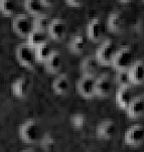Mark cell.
Here are the masks:
<instances>
[{
    "mask_svg": "<svg viewBox=\"0 0 144 152\" xmlns=\"http://www.w3.org/2000/svg\"><path fill=\"white\" fill-rule=\"evenodd\" d=\"M18 135L24 143H37L42 139V127L35 119H28L20 125Z\"/></svg>",
    "mask_w": 144,
    "mask_h": 152,
    "instance_id": "6da1fadb",
    "label": "cell"
},
{
    "mask_svg": "<svg viewBox=\"0 0 144 152\" xmlns=\"http://www.w3.org/2000/svg\"><path fill=\"white\" fill-rule=\"evenodd\" d=\"M133 61V51L130 48V46L124 45L116 50L115 56L112 61V66L119 71H128V69L132 66Z\"/></svg>",
    "mask_w": 144,
    "mask_h": 152,
    "instance_id": "7a4b0ae2",
    "label": "cell"
},
{
    "mask_svg": "<svg viewBox=\"0 0 144 152\" xmlns=\"http://www.w3.org/2000/svg\"><path fill=\"white\" fill-rule=\"evenodd\" d=\"M115 53H116V48H115L114 42L112 39L108 38V39H105L97 48L95 58L98 61L99 65L109 66L112 64Z\"/></svg>",
    "mask_w": 144,
    "mask_h": 152,
    "instance_id": "3957f363",
    "label": "cell"
},
{
    "mask_svg": "<svg viewBox=\"0 0 144 152\" xmlns=\"http://www.w3.org/2000/svg\"><path fill=\"white\" fill-rule=\"evenodd\" d=\"M15 56H16L17 61L25 69H32L37 63L34 56V48L28 45L26 42L20 43L16 46Z\"/></svg>",
    "mask_w": 144,
    "mask_h": 152,
    "instance_id": "277c9868",
    "label": "cell"
},
{
    "mask_svg": "<svg viewBox=\"0 0 144 152\" xmlns=\"http://www.w3.org/2000/svg\"><path fill=\"white\" fill-rule=\"evenodd\" d=\"M12 29L20 37L26 38L33 30L32 19L26 14H17L12 20Z\"/></svg>",
    "mask_w": 144,
    "mask_h": 152,
    "instance_id": "5b68a950",
    "label": "cell"
},
{
    "mask_svg": "<svg viewBox=\"0 0 144 152\" xmlns=\"http://www.w3.org/2000/svg\"><path fill=\"white\" fill-rule=\"evenodd\" d=\"M95 81L94 76H82L77 82V91L85 99H92L95 97Z\"/></svg>",
    "mask_w": 144,
    "mask_h": 152,
    "instance_id": "8992f818",
    "label": "cell"
},
{
    "mask_svg": "<svg viewBox=\"0 0 144 152\" xmlns=\"http://www.w3.org/2000/svg\"><path fill=\"white\" fill-rule=\"evenodd\" d=\"M144 141V127L141 124L130 126L124 134V142L128 146H138Z\"/></svg>",
    "mask_w": 144,
    "mask_h": 152,
    "instance_id": "52a82bcc",
    "label": "cell"
},
{
    "mask_svg": "<svg viewBox=\"0 0 144 152\" xmlns=\"http://www.w3.org/2000/svg\"><path fill=\"white\" fill-rule=\"evenodd\" d=\"M68 26L64 19L61 18H53L50 20V23L48 25L47 33L48 37H50L53 40H63L67 34Z\"/></svg>",
    "mask_w": 144,
    "mask_h": 152,
    "instance_id": "ba28073f",
    "label": "cell"
},
{
    "mask_svg": "<svg viewBox=\"0 0 144 152\" xmlns=\"http://www.w3.org/2000/svg\"><path fill=\"white\" fill-rule=\"evenodd\" d=\"M112 92V80L108 74H102L95 81V96L107 98Z\"/></svg>",
    "mask_w": 144,
    "mask_h": 152,
    "instance_id": "9c48e42d",
    "label": "cell"
},
{
    "mask_svg": "<svg viewBox=\"0 0 144 152\" xmlns=\"http://www.w3.org/2000/svg\"><path fill=\"white\" fill-rule=\"evenodd\" d=\"M117 124L112 119H105L98 124L96 128V135L99 139L108 140L116 135Z\"/></svg>",
    "mask_w": 144,
    "mask_h": 152,
    "instance_id": "30bf717a",
    "label": "cell"
},
{
    "mask_svg": "<svg viewBox=\"0 0 144 152\" xmlns=\"http://www.w3.org/2000/svg\"><path fill=\"white\" fill-rule=\"evenodd\" d=\"M104 28L102 20L99 17H94L88 22L87 25V37L91 42H99L103 37Z\"/></svg>",
    "mask_w": 144,
    "mask_h": 152,
    "instance_id": "8fae6325",
    "label": "cell"
},
{
    "mask_svg": "<svg viewBox=\"0 0 144 152\" xmlns=\"http://www.w3.org/2000/svg\"><path fill=\"white\" fill-rule=\"evenodd\" d=\"M51 3L45 0H27L24 1V9L28 14L32 15L33 17L38 15L47 14V10Z\"/></svg>",
    "mask_w": 144,
    "mask_h": 152,
    "instance_id": "7c38bea8",
    "label": "cell"
},
{
    "mask_svg": "<svg viewBox=\"0 0 144 152\" xmlns=\"http://www.w3.org/2000/svg\"><path fill=\"white\" fill-rule=\"evenodd\" d=\"M30 91V84L27 78L19 77L15 79V81L11 85L12 95L17 99H24L28 96Z\"/></svg>",
    "mask_w": 144,
    "mask_h": 152,
    "instance_id": "4fadbf2b",
    "label": "cell"
},
{
    "mask_svg": "<svg viewBox=\"0 0 144 152\" xmlns=\"http://www.w3.org/2000/svg\"><path fill=\"white\" fill-rule=\"evenodd\" d=\"M133 98H134V95H133V89L131 85L119 87L116 92V95H115L116 104L121 109H126V107L129 105Z\"/></svg>",
    "mask_w": 144,
    "mask_h": 152,
    "instance_id": "5bb4252c",
    "label": "cell"
},
{
    "mask_svg": "<svg viewBox=\"0 0 144 152\" xmlns=\"http://www.w3.org/2000/svg\"><path fill=\"white\" fill-rule=\"evenodd\" d=\"M130 85H142L144 83V63L136 61L127 71Z\"/></svg>",
    "mask_w": 144,
    "mask_h": 152,
    "instance_id": "9a60e30c",
    "label": "cell"
},
{
    "mask_svg": "<svg viewBox=\"0 0 144 152\" xmlns=\"http://www.w3.org/2000/svg\"><path fill=\"white\" fill-rule=\"evenodd\" d=\"M126 114L131 119L139 118L144 114V100L142 96H134L132 101L126 107Z\"/></svg>",
    "mask_w": 144,
    "mask_h": 152,
    "instance_id": "2e32d148",
    "label": "cell"
},
{
    "mask_svg": "<svg viewBox=\"0 0 144 152\" xmlns=\"http://www.w3.org/2000/svg\"><path fill=\"white\" fill-rule=\"evenodd\" d=\"M43 65H45V71L48 74H58L61 69V66H63V56H61L60 51L53 50L50 56L45 61Z\"/></svg>",
    "mask_w": 144,
    "mask_h": 152,
    "instance_id": "e0dca14e",
    "label": "cell"
},
{
    "mask_svg": "<svg viewBox=\"0 0 144 152\" xmlns=\"http://www.w3.org/2000/svg\"><path fill=\"white\" fill-rule=\"evenodd\" d=\"M53 91L55 94L58 96H63V95L68 94L71 88V82L69 77L66 74L58 75L56 78L53 81Z\"/></svg>",
    "mask_w": 144,
    "mask_h": 152,
    "instance_id": "ac0fdd59",
    "label": "cell"
},
{
    "mask_svg": "<svg viewBox=\"0 0 144 152\" xmlns=\"http://www.w3.org/2000/svg\"><path fill=\"white\" fill-rule=\"evenodd\" d=\"M99 63L96 60L95 56H86L80 64V69H81L82 76H94L99 69Z\"/></svg>",
    "mask_w": 144,
    "mask_h": 152,
    "instance_id": "d6986e66",
    "label": "cell"
},
{
    "mask_svg": "<svg viewBox=\"0 0 144 152\" xmlns=\"http://www.w3.org/2000/svg\"><path fill=\"white\" fill-rule=\"evenodd\" d=\"M48 35L45 31H39V30L33 29L26 37V39H27L26 43L28 45L31 46V48H37V46L43 45V43L48 42Z\"/></svg>",
    "mask_w": 144,
    "mask_h": 152,
    "instance_id": "ffe728a7",
    "label": "cell"
},
{
    "mask_svg": "<svg viewBox=\"0 0 144 152\" xmlns=\"http://www.w3.org/2000/svg\"><path fill=\"white\" fill-rule=\"evenodd\" d=\"M107 25L111 32L119 33L122 31L123 26H124V21H123V18L119 12L114 11L109 14L107 19Z\"/></svg>",
    "mask_w": 144,
    "mask_h": 152,
    "instance_id": "44dd1931",
    "label": "cell"
},
{
    "mask_svg": "<svg viewBox=\"0 0 144 152\" xmlns=\"http://www.w3.org/2000/svg\"><path fill=\"white\" fill-rule=\"evenodd\" d=\"M53 48L50 45V42H45L43 45L37 46L34 48V56H35V61L37 63L45 64V61L48 60L53 53Z\"/></svg>",
    "mask_w": 144,
    "mask_h": 152,
    "instance_id": "7402d4cb",
    "label": "cell"
},
{
    "mask_svg": "<svg viewBox=\"0 0 144 152\" xmlns=\"http://www.w3.org/2000/svg\"><path fill=\"white\" fill-rule=\"evenodd\" d=\"M87 46V39L83 34H76L72 37L69 48L73 53H82Z\"/></svg>",
    "mask_w": 144,
    "mask_h": 152,
    "instance_id": "603a6c76",
    "label": "cell"
},
{
    "mask_svg": "<svg viewBox=\"0 0 144 152\" xmlns=\"http://www.w3.org/2000/svg\"><path fill=\"white\" fill-rule=\"evenodd\" d=\"M18 3L13 0H0V12L5 16L17 15Z\"/></svg>",
    "mask_w": 144,
    "mask_h": 152,
    "instance_id": "cb8c5ba5",
    "label": "cell"
},
{
    "mask_svg": "<svg viewBox=\"0 0 144 152\" xmlns=\"http://www.w3.org/2000/svg\"><path fill=\"white\" fill-rule=\"evenodd\" d=\"M50 23V18L48 17V14L38 15V16L33 17V19H32L33 29L39 30V31L47 32Z\"/></svg>",
    "mask_w": 144,
    "mask_h": 152,
    "instance_id": "d4e9b609",
    "label": "cell"
},
{
    "mask_svg": "<svg viewBox=\"0 0 144 152\" xmlns=\"http://www.w3.org/2000/svg\"><path fill=\"white\" fill-rule=\"evenodd\" d=\"M115 82L119 87L126 86V85H130L129 77H128L127 71H119L115 75Z\"/></svg>",
    "mask_w": 144,
    "mask_h": 152,
    "instance_id": "484cf974",
    "label": "cell"
},
{
    "mask_svg": "<svg viewBox=\"0 0 144 152\" xmlns=\"http://www.w3.org/2000/svg\"><path fill=\"white\" fill-rule=\"evenodd\" d=\"M72 124L76 129H82L86 124V117L83 114H75L72 117Z\"/></svg>",
    "mask_w": 144,
    "mask_h": 152,
    "instance_id": "4316f807",
    "label": "cell"
},
{
    "mask_svg": "<svg viewBox=\"0 0 144 152\" xmlns=\"http://www.w3.org/2000/svg\"><path fill=\"white\" fill-rule=\"evenodd\" d=\"M66 4L71 5L72 7H80V5L82 4V2L78 1V0H67Z\"/></svg>",
    "mask_w": 144,
    "mask_h": 152,
    "instance_id": "83f0119b",
    "label": "cell"
},
{
    "mask_svg": "<svg viewBox=\"0 0 144 152\" xmlns=\"http://www.w3.org/2000/svg\"><path fill=\"white\" fill-rule=\"evenodd\" d=\"M21 152H35L33 149H24V150H22Z\"/></svg>",
    "mask_w": 144,
    "mask_h": 152,
    "instance_id": "f1b7e54d",
    "label": "cell"
},
{
    "mask_svg": "<svg viewBox=\"0 0 144 152\" xmlns=\"http://www.w3.org/2000/svg\"><path fill=\"white\" fill-rule=\"evenodd\" d=\"M142 97H143V100H144V95H143V96H142Z\"/></svg>",
    "mask_w": 144,
    "mask_h": 152,
    "instance_id": "f546056e",
    "label": "cell"
}]
</instances>
